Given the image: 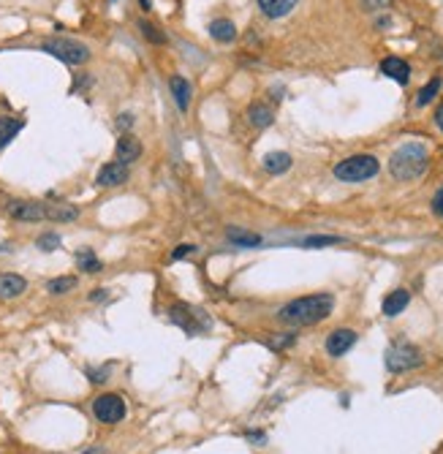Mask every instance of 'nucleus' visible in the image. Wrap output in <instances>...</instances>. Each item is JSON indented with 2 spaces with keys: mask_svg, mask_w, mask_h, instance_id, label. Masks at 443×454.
Wrapping results in <instances>:
<instances>
[{
  "mask_svg": "<svg viewBox=\"0 0 443 454\" xmlns=\"http://www.w3.org/2000/svg\"><path fill=\"white\" fill-rule=\"evenodd\" d=\"M435 125H438V128L443 131V104L438 106V112H435Z\"/></svg>",
  "mask_w": 443,
  "mask_h": 454,
  "instance_id": "35",
  "label": "nucleus"
},
{
  "mask_svg": "<svg viewBox=\"0 0 443 454\" xmlns=\"http://www.w3.org/2000/svg\"><path fill=\"white\" fill-rule=\"evenodd\" d=\"M111 3H114V0H111Z\"/></svg>",
  "mask_w": 443,
  "mask_h": 454,
  "instance_id": "38",
  "label": "nucleus"
},
{
  "mask_svg": "<svg viewBox=\"0 0 443 454\" xmlns=\"http://www.w3.org/2000/svg\"><path fill=\"white\" fill-rule=\"evenodd\" d=\"M432 209H435V212H438V215L443 218V188L438 191V193H435V199H432Z\"/></svg>",
  "mask_w": 443,
  "mask_h": 454,
  "instance_id": "31",
  "label": "nucleus"
},
{
  "mask_svg": "<svg viewBox=\"0 0 443 454\" xmlns=\"http://www.w3.org/2000/svg\"><path fill=\"white\" fill-rule=\"evenodd\" d=\"M125 180H128V166L120 163V160H111L107 166H101V172L95 177V182L101 188H117V185H123Z\"/></svg>",
  "mask_w": 443,
  "mask_h": 454,
  "instance_id": "9",
  "label": "nucleus"
},
{
  "mask_svg": "<svg viewBox=\"0 0 443 454\" xmlns=\"http://www.w3.org/2000/svg\"><path fill=\"white\" fill-rule=\"evenodd\" d=\"M169 318H172V324H177L182 332H188V335H201L204 329H207V321L193 310V308H188V305H172V310H169Z\"/></svg>",
  "mask_w": 443,
  "mask_h": 454,
  "instance_id": "7",
  "label": "nucleus"
},
{
  "mask_svg": "<svg viewBox=\"0 0 443 454\" xmlns=\"http://www.w3.org/2000/svg\"><path fill=\"white\" fill-rule=\"evenodd\" d=\"M381 74L389 76V79H395L397 85H408V79H411V66H408L402 57H386V60L381 63Z\"/></svg>",
  "mask_w": 443,
  "mask_h": 454,
  "instance_id": "11",
  "label": "nucleus"
},
{
  "mask_svg": "<svg viewBox=\"0 0 443 454\" xmlns=\"http://www.w3.org/2000/svg\"><path fill=\"white\" fill-rule=\"evenodd\" d=\"M229 242L240 245V248H256V245H261V237L250 234V231H243V228H229Z\"/></svg>",
  "mask_w": 443,
  "mask_h": 454,
  "instance_id": "21",
  "label": "nucleus"
},
{
  "mask_svg": "<svg viewBox=\"0 0 443 454\" xmlns=\"http://www.w3.org/2000/svg\"><path fill=\"white\" fill-rule=\"evenodd\" d=\"M191 253H196V245H177L175 253H172V259L179 261V259H185V256H191Z\"/></svg>",
  "mask_w": 443,
  "mask_h": 454,
  "instance_id": "29",
  "label": "nucleus"
},
{
  "mask_svg": "<svg viewBox=\"0 0 443 454\" xmlns=\"http://www.w3.org/2000/svg\"><path fill=\"white\" fill-rule=\"evenodd\" d=\"M264 169L269 174H286L291 169V156L288 153H269V156H264Z\"/></svg>",
  "mask_w": 443,
  "mask_h": 454,
  "instance_id": "19",
  "label": "nucleus"
},
{
  "mask_svg": "<svg viewBox=\"0 0 443 454\" xmlns=\"http://www.w3.org/2000/svg\"><path fill=\"white\" fill-rule=\"evenodd\" d=\"M139 27H142V33H144V36H147L153 44H163V41H166V36H161V30H158V27H153L150 22H144V20H142V22H139Z\"/></svg>",
  "mask_w": 443,
  "mask_h": 454,
  "instance_id": "26",
  "label": "nucleus"
},
{
  "mask_svg": "<svg viewBox=\"0 0 443 454\" xmlns=\"http://www.w3.org/2000/svg\"><path fill=\"white\" fill-rule=\"evenodd\" d=\"M169 90H172L175 101H177V109H179V112H185V109H188V104H191V95H193L191 82H188L185 76H172V79H169Z\"/></svg>",
  "mask_w": 443,
  "mask_h": 454,
  "instance_id": "12",
  "label": "nucleus"
},
{
  "mask_svg": "<svg viewBox=\"0 0 443 454\" xmlns=\"http://www.w3.org/2000/svg\"><path fill=\"white\" fill-rule=\"evenodd\" d=\"M210 36H212L215 41L229 44V41L237 39V27H234V22H229V20H212V22H210Z\"/></svg>",
  "mask_w": 443,
  "mask_h": 454,
  "instance_id": "18",
  "label": "nucleus"
},
{
  "mask_svg": "<svg viewBox=\"0 0 443 454\" xmlns=\"http://www.w3.org/2000/svg\"><path fill=\"white\" fill-rule=\"evenodd\" d=\"M364 6H367L370 11H381L383 6H389V0H364Z\"/></svg>",
  "mask_w": 443,
  "mask_h": 454,
  "instance_id": "32",
  "label": "nucleus"
},
{
  "mask_svg": "<svg viewBox=\"0 0 443 454\" xmlns=\"http://www.w3.org/2000/svg\"><path fill=\"white\" fill-rule=\"evenodd\" d=\"M114 156H117V160H120V163H125V166H128L131 160H136L139 156H142V144H139V139L123 137L120 142H117Z\"/></svg>",
  "mask_w": 443,
  "mask_h": 454,
  "instance_id": "14",
  "label": "nucleus"
},
{
  "mask_svg": "<svg viewBox=\"0 0 443 454\" xmlns=\"http://www.w3.org/2000/svg\"><path fill=\"white\" fill-rule=\"evenodd\" d=\"M334 242H340V237H305L302 240V245H308V248H324V245H334Z\"/></svg>",
  "mask_w": 443,
  "mask_h": 454,
  "instance_id": "27",
  "label": "nucleus"
},
{
  "mask_svg": "<svg viewBox=\"0 0 443 454\" xmlns=\"http://www.w3.org/2000/svg\"><path fill=\"white\" fill-rule=\"evenodd\" d=\"M421 364V354L416 345L411 343H395L389 351H386V367L392 373H405V370H414Z\"/></svg>",
  "mask_w": 443,
  "mask_h": 454,
  "instance_id": "5",
  "label": "nucleus"
},
{
  "mask_svg": "<svg viewBox=\"0 0 443 454\" xmlns=\"http://www.w3.org/2000/svg\"><path fill=\"white\" fill-rule=\"evenodd\" d=\"M332 308H334L332 294H311L288 302L286 308H280L278 318L283 324H291V326H311V324L324 321V318L332 313Z\"/></svg>",
  "mask_w": 443,
  "mask_h": 454,
  "instance_id": "1",
  "label": "nucleus"
},
{
  "mask_svg": "<svg viewBox=\"0 0 443 454\" xmlns=\"http://www.w3.org/2000/svg\"><path fill=\"white\" fill-rule=\"evenodd\" d=\"M356 343V332L354 329H334L332 335L327 338V354L329 357H343L354 348Z\"/></svg>",
  "mask_w": 443,
  "mask_h": 454,
  "instance_id": "10",
  "label": "nucleus"
},
{
  "mask_svg": "<svg viewBox=\"0 0 443 454\" xmlns=\"http://www.w3.org/2000/svg\"><path fill=\"white\" fill-rule=\"evenodd\" d=\"M427 163H430V156H427L424 144L408 142L400 150H395V156L389 158V172L395 180H416L427 172Z\"/></svg>",
  "mask_w": 443,
  "mask_h": 454,
  "instance_id": "2",
  "label": "nucleus"
},
{
  "mask_svg": "<svg viewBox=\"0 0 443 454\" xmlns=\"http://www.w3.org/2000/svg\"><path fill=\"white\" fill-rule=\"evenodd\" d=\"M378 169H381V163L376 156H351L334 166V177L340 182H364L376 177Z\"/></svg>",
  "mask_w": 443,
  "mask_h": 454,
  "instance_id": "3",
  "label": "nucleus"
},
{
  "mask_svg": "<svg viewBox=\"0 0 443 454\" xmlns=\"http://www.w3.org/2000/svg\"><path fill=\"white\" fill-rule=\"evenodd\" d=\"M6 212L17 221H46V205H39V202H22V199H14V202H6Z\"/></svg>",
  "mask_w": 443,
  "mask_h": 454,
  "instance_id": "8",
  "label": "nucleus"
},
{
  "mask_svg": "<svg viewBox=\"0 0 443 454\" xmlns=\"http://www.w3.org/2000/svg\"><path fill=\"white\" fill-rule=\"evenodd\" d=\"M247 120H250L256 128H266V125H272L275 114H272V109L264 106V104H253V106L247 109Z\"/></svg>",
  "mask_w": 443,
  "mask_h": 454,
  "instance_id": "20",
  "label": "nucleus"
},
{
  "mask_svg": "<svg viewBox=\"0 0 443 454\" xmlns=\"http://www.w3.org/2000/svg\"><path fill=\"white\" fill-rule=\"evenodd\" d=\"M297 3H299V0H259L261 11H264L269 20H280V17H286Z\"/></svg>",
  "mask_w": 443,
  "mask_h": 454,
  "instance_id": "16",
  "label": "nucleus"
},
{
  "mask_svg": "<svg viewBox=\"0 0 443 454\" xmlns=\"http://www.w3.org/2000/svg\"><path fill=\"white\" fill-rule=\"evenodd\" d=\"M93 413L98 422L104 425H117L125 419V400L120 394H101L95 403H93Z\"/></svg>",
  "mask_w": 443,
  "mask_h": 454,
  "instance_id": "6",
  "label": "nucleus"
},
{
  "mask_svg": "<svg viewBox=\"0 0 443 454\" xmlns=\"http://www.w3.org/2000/svg\"><path fill=\"white\" fill-rule=\"evenodd\" d=\"M117 125H120L123 131H128L133 125V114H120V117H117Z\"/></svg>",
  "mask_w": 443,
  "mask_h": 454,
  "instance_id": "30",
  "label": "nucleus"
},
{
  "mask_svg": "<svg viewBox=\"0 0 443 454\" xmlns=\"http://www.w3.org/2000/svg\"><path fill=\"white\" fill-rule=\"evenodd\" d=\"M22 128H25V120H20V117H0V150H3L8 142H14V137H17Z\"/></svg>",
  "mask_w": 443,
  "mask_h": 454,
  "instance_id": "17",
  "label": "nucleus"
},
{
  "mask_svg": "<svg viewBox=\"0 0 443 454\" xmlns=\"http://www.w3.org/2000/svg\"><path fill=\"white\" fill-rule=\"evenodd\" d=\"M247 441H250V443H264L266 438H264V432H247Z\"/></svg>",
  "mask_w": 443,
  "mask_h": 454,
  "instance_id": "33",
  "label": "nucleus"
},
{
  "mask_svg": "<svg viewBox=\"0 0 443 454\" xmlns=\"http://www.w3.org/2000/svg\"><path fill=\"white\" fill-rule=\"evenodd\" d=\"M39 248L57 250L60 248V237H57V234H41V237H39Z\"/></svg>",
  "mask_w": 443,
  "mask_h": 454,
  "instance_id": "28",
  "label": "nucleus"
},
{
  "mask_svg": "<svg viewBox=\"0 0 443 454\" xmlns=\"http://www.w3.org/2000/svg\"><path fill=\"white\" fill-rule=\"evenodd\" d=\"M76 289V277H55L46 283V291L49 294H68Z\"/></svg>",
  "mask_w": 443,
  "mask_h": 454,
  "instance_id": "25",
  "label": "nucleus"
},
{
  "mask_svg": "<svg viewBox=\"0 0 443 454\" xmlns=\"http://www.w3.org/2000/svg\"><path fill=\"white\" fill-rule=\"evenodd\" d=\"M90 299H93V302H101V299H107V291H104V289H95V291L90 294Z\"/></svg>",
  "mask_w": 443,
  "mask_h": 454,
  "instance_id": "34",
  "label": "nucleus"
},
{
  "mask_svg": "<svg viewBox=\"0 0 443 454\" xmlns=\"http://www.w3.org/2000/svg\"><path fill=\"white\" fill-rule=\"evenodd\" d=\"M76 267L82 270V273H98L101 270V261H98V256L93 253L90 248H82L79 253H76Z\"/></svg>",
  "mask_w": 443,
  "mask_h": 454,
  "instance_id": "22",
  "label": "nucleus"
},
{
  "mask_svg": "<svg viewBox=\"0 0 443 454\" xmlns=\"http://www.w3.org/2000/svg\"><path fill=\"white\" fill-rule=\"evenodd\" d=\"M408 302H411V294L405 291V289H397V291H392V294L383 299V316H389V318H395V316H400L405 308H408Z\"/></svg>",
  "mask_w": 443,
  "mask_h": 454,
  "instance_id": "13",
  "label": "nucleus"
},
{
  "mask_svg": "<svg viewBox=\"0 0 443 454\" xmlns=\"http://www.w3.org/2000/svg\"><path fill=\"white\" fill-rule=\"evenodd\" d=\"M41 49L49 52L52 57H57L60 63H68V66H82L90 60V49L82 41H74V39H46Z\"/></svg>",
  "mask_w": 443,
  "mask_h": 454,
  "instance_id": "4",
  "label": "nucleus"
},
{
  "mask_svg": "<svg viewBox=\"0 0 443 454\" xmlns=\"http://www.w3.org/2000/svg\"><path fill=\"white\" fill-rule=\"evenodd\" d=\"M79 209L76 207H46V221H76Z\"/></svg>",
  "mask_w": 443,
  "mask_h": 454,
  "instance_id": "23",
  "label": "nucleus"
},
{
  "mask_svg": "<svg viewBox=\"0 0 443 454\" xmlns=\"http://www.w3.org/2000/svg\"><path fill=\"white\" fill-rule=\"evenodd\" d=\"M27 289V280L20 275H0V299H14Z\"/></svg>",
  "mask_w": 443,
  "mask_h": 454,
  "instance_id": "15",
  "label": "nucleus"
},
{
  "mask_svg": "<svg viewBox=\"0 0 443 454\" xmlns=\"http://www.w3.org/2000/svg\"><path fill=\"white\" fill-rule=\"evenodd\" d=\"M139 3H142V8H144V11H150V0H139Z\"/></svg>",
  "mask_w": 443,
  "mask_h": 454,
  "instance_id": "37",
  "label": "nucleus"
},
{
  "mask_svg": "<svg viewBox=\"0 0 443 454\" xmlns=\"http://www.w3.org/2000/svg\"><path fill=\"white\" fill-rule=\"evenodd\" d=\"M441 85H443V82L438 79V76H435V79H430V82H427V85L419 90V95H416V104H419V106H427V104H430V101H432V98L441 92Z\"/></svg>",
  "mask_w": 443,
  "mask_h": 454,
  "instance_id": "24",
  "label": "nucleus"
},
{
  "mask_svg": "<svg viewBox=\"0 0 443 454\" xmlns=\"http://www.w3.org/2000/svg\"><path fill=\"white\" fill-rule=\"evenodd\" d=\"M85 454H109L107 449H101V446H93V449H88Z\"/></svg>",
  "mask_w": 443,
  "mask_h": 454,
  "instance_id": "36",
  "label": "nucleus"
}]
</instances>
